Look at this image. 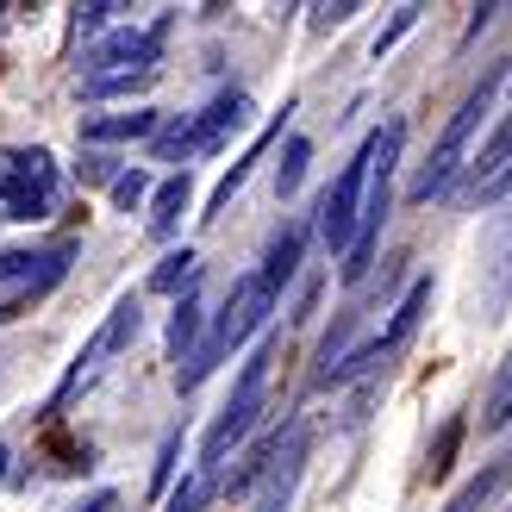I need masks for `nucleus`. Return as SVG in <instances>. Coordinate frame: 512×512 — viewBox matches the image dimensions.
<instances>
[{
    "mask_svg": "<svg viewBox=\"0 0 512 512\" xmlns=\"http://www.w3.org/2000/svg\"><path fill=\"white\" fill-rule=\"evenodd\" d=\"M500 82H506V63L481 69V82L463 94V107L450 113L444 138H438V150H431V163L413 175V182H406V200H413V207H431V200L456 194V175H469V138H475V125L494 113V94H500Z\"/></svg>",
    "mask_w": 512,
    "mask_h": 512,
    "instance_id": "1",
    "label": "nucleus"
},
{
    "mask_svg": "<svg viewBox=\"0 0 512 512\" xmlns=\"http://www.w3.org/2000/svg\"><path fill=\"white\" fill-rule=\"evenodd\" d=\"M163 38H169V13H157L144 32H138V25H125V32L100 38L88 50V63H82V94L88 100H107V94L144 88L150 75H157V63H163Z\"/></svg>",
    "mask_w": 512,
    "mask_h": 512,
    "instance_id": "2",
    "label": "nucleus"
},
{
    "mask_svg": "<svg viewBox=\"0 0 512 512\" xmlns=\"http://www.w3.org/2000/svg\"><path fill=\"white\" fill-rule=\"evenodd\" d=\"M269 313H275V294L263 288V275H244L238 288H232V300L219 306L213 331L200 338V350L188 356V369H175V388H182V394H194L200 381H207V375L225 363V356H232V350L250 338V331H263V325H269Z\"/></svg>",
    "mask_w": 512,
    "mask_h": 512,
    "instance_id": "3",
    "label": "nucleus"
},
{
    "mask_svg": "<svg viewBox=\"0 0 512 512\" xmlns=\"http://www.w3.org/2000/svg\"><path fill=\"white\" fill-rule=\"evenodd\" d=\"M369 144V194H363V219H356V244L344 256V281H363L369 275V256H375V238H381V219L394 207V169H400V144H406V125L388 119L363 138Z\"/></svg>",
    "mask_w": 512,
    "mask_h": 512,
    "instance_id": "4",
    "label": "nucleus"
},
{
    "mask_svg": "<svg viewBox=\"0 0 512 512\" xmlns=\"http://www.w3.org/2000/svg\"><path fill=\"white\" fill-rule=\"evenodd\" d=\"M269 363H275V338H263V344H256V350L244 356L232 400L219 406V419L207 425V438H200V475H219L225 450H232V444L244 438V431L256 425V413H263V400H269Z\"/></svg>",
    "mask_w": 512,
    "mask_h": 512,
    "instance_id": "5",
    "label": "nucleus"
},
{
    "mask_svg": "<svg viewBox=\"0 0 512 512\" xmlns=\"http://www.w3.org/2000/svg\"><path fill=\"white\" fill-rule=\"evenodd\" d=\"M244 125H250V94H244V88H225V94H219V100H207L200 113L163 125V132H157V157H163V163L207 157V150H219L232 132H244Z\"/></svg>",
    "mask_w": 512,
    "mask_h": 512,
    "instance_id": "6",
    "label": "nucleus"
},
{
    "mask_svg": "<svg viewBox=\"0 0 512 512\" xmlns=\"http://www.w3.org/2000/svg\"><path fill=\"white\" fill-rule=\"evenodd\" d=\"M138 331H144V300H138V294H125V300L113 306V313L100 319V331H94V338L82 344V356L69 363V375L57 381V394H50V413H63V406H69L75 394H82V388H94V381L113 369V356H119L125 344H132Z\"/></svg>",
    "mask_w": 512,
    "mask_h": 512,
    "instance_id": "7",
    "label": "nucleus"
},
{
    "mask_svg": "<svg viewBox=\"0 0 512 512\" xmlns=\"http://www.w3.org/2000/svg\"><path fill=\"white\" fill-rule=\"evenodd\" d=\"M63 200V175L50 150H7L0 157V219H50Z\"/></svg>",
    "mask_w": 512,
    "mask_h": 512,
    "instance_id": "8",
    "label": "nucleus"
},
{
    "mask_svg": "<svg viewBox=\"0 0 512 512\" xmlns=\"http://www.w3.org/2000/svg\"><path fill=\"white\" fill-rule=\"evenodd\" d=\"M363 194H369V144L338 169V182H331L325 200H319V238H325L331 256H350V244H356V219H363Z\"/></svg>",
    "mask_w": 512,
    "mask_h": 512,
    "instance_id": "9",
    "label": "nucleus"
},
{
    "mask_svg": "<svg viewBox=\"0 0 512 512\" xmlns=\"http://www.w3.org/2000/svg\"><path fill=\"white\" fill-rule=\"evenodd\" d=\"M506 194H512V113L481 138V150L469 157V182L456 188V200L463 207H494Z\"/></svg>",
    "mask_w": 512,
    "mask_h": 512,
    "instance_id": "10",
    "label": "nucleus"
},
{
    "mask_svg": "<svg viewBox=\"0 0 512 512\" xmlns=\"http://www.w3.org/2000/svg\"><path fill=\"white\" fill-rule=\"evenodd\" d=\"M506 300H512V213L494 225V238H488V256H481V288H475V306H481V319H506Z\"/></svg>",
    "mask_w": 512,
    "mask_h": 512,
    "instance_id": "11",
    "label": "nucleus"
},
{
    "mask_svg": "<svg viewBox=\"0 0 512 512\" xmlns=\"http://www.w3.org/2000/svg\"><path fill=\"white\" fill-rule=\"evenodd\" d=\"M69 244H57V250H0V281H13V288L25 294V300H38L44 288H57V281L69 275Z\"/></svg>",
    "mask_w": 512,
    "mask_h": 512,
    "instance_id": "12",
    "label": "nucleus"
},
{
    "mask_svg": "<svg viewBox=\"0 0 512 512\" xmlns=\"http://www.w3.org/2000/svg\"><path fill=\"white\" fill-rule=\"evenodd\" d=\"M300 463H306V431L294 425V431H288V444H281V463L269 469V494L256 500V512H288L294 481H300Z\"/></svg>",
    "mask_w": 512,
    "mask_h": 512,
    "instance_id": "13",
    "label": "nucleus"
},
{
    "mask_svg": "<svg viewBox=\"0 0 512 512\" xmlns=\"http://www.w3.org/2000/svg\"><path fill=\"white\" fill-rule=\"evenodd\" d=\"M288 113H294V107H288ZM288 113H281V119H288ZM281 119H275V125H269V132H263V138H256L250 150H244V163H232V169H225V182L213 188V200H207V213H200V219H207V225H213V219H219L225 207H232V194H238V188L250 182V169H256V163H263V157H269V144L281 138Z\"/></svg>",
    "mask_w": 512,
    "mask_h": 512,
    "instance_id": "14",
    "label": "nucleus"
},
{
    "mask_svg": "<svg viewBox=\"0 0 512 512\" xmlns=\"http://www.w3.org/2000/svg\"><path fill=\"white\" fill-rule=\"evenodd\" d=\"M300 250H306V225H288V232H281V238L269 244L263 269H256V275H263V288H269L275 300H281V288L294 281V269H300Z\"/></svg>",
    "mask_w": 512,
    "mask_h": 512,
    "instance_id": "15",
    "label": "nucleus"
},
{
    "mask_svg": "<svg viewBox=\"0 0 512 512\" xmlns=\"http://www.w3.org/2000/svg\"><path fill=\"white\" fill-rule=\"evenodd\" d=\"M200 325H207V306H200V294H182V300H175V319H169V356H175V369H188V356L200 350Z\"/></svg>",
    "mask_w": 512,
    "mask_h": 512,
    "instance_id": "16",
    "label": "nucleus"
},
{
    "mask_svg": "<svg viewBox=\"0 0 512 512\" xmlns=\"http://www.w3.org/2000/svg\"><path fill=\"white\" fill-rule=\"evenodd\" d=\"M188 200H194V182H188V169H182V175H169V182H163L157 194H150V232H157V238H169L175 225H182Z\"/></svg>",
    "mask_w": 512,
    "mask_h": 512,
    "instance_id": "17",
    "label": "nucleus"
},
{
    "mask_svg": "<svg viewBox=\"0 0 512 512\" xmlns=\"http://www.w3.org/2000/svg\"><path fill=\"white\" fill-rule=\"evenodd\" d=\"M506 481H512V456H506V463H488L481 475H469L463 488L450 494V506H444V512H481V506H488V500L506 488Z\"/></svg>",
    "mask_w": 512,
    "mask_h": 512,
    "instance_id": "18",
    "label": "nucleus"
},
{
    "mask_svg": "<svg viewBox=\"0 0 512 512\" xmlns=\"http://www.w3.org/2000/svg\"><path fill=\"white\" fill-rule=\"evenodd\" d=\"M163 132V119L157 113H113V119H88L82 125V138L88 144H113V138H157Z\"/></svg>",
    "mask_w": 512,
    "mask_h": 512,
    "instance_id": "19",
    "label": "nucleus"
},
{
    "mask_svg": "<svg viewBox=\"0 0 512 512\" xmlns=\"http://www.w3.org/2000/svg\"><path fill=\"white\" fill-rule=\"evenodd\" d=\"M194 281H200V256L194 250H169L157 269H150V294H194Z\"/></svg>",
    "mask_w": 512,
    "mask_h": 512,
    "instance_id": "20",
    "label": "nucleus"
},
{
    "mask_svg": "<svg viewBox=\"0 0 512 512\" xmlns=\"http://www.w3.org/2000/svg\"><path fill=\"white\" fill-rule=\"evenodd\" d=\"M306 163H313V144H306V138H288V144H281V163H275V194H281V200L300 194Z\"/></svg>",
    "mask_w": 512,
    "mask_h": 512,
    "instance_id": "21",
    "label": "nucleus"
},
{
    "mask_svg": "<svg viewBox=\"0 0 512 512\" xmlns=\"http://www.w3.org/2000/svg\"><path fill=\"white\" fill-rule=\"evenodd\" d=\"M481 425H488V431H506V425H512V363L494 375L488 406H481Z\"/></svg>",
    "mask_w": 512,
    "mask_h": 512,
    "instance_id": "22",
    "label": "nucleus"
},
{
    "mask_svg": "<svg viewBox=\"0 0 512 512\" xmlns=\"http://www.w3.org/2000/svg\"><path fill=\"white\" fill-rule=\"evenodd\" d=\"M456 444H463V419H444L438 444H431V456H425V475H431V481H444V475H450V456H456Z\"/></svg>",
    "mask_w": 512,
    "mask_h": 512,
    "instance_id": "23",
    "label": "nucleus"
},
{
    "mask_svg": "<svg viewBox=\"0 0 512 512\" xmlns=\"http://www.w3.org/2000/svg\"><path fill=\"white\" fill-rule=\"evenodd\" d=\"M356 13V0H319V7H306V25H313V32H338V25H350Z\"/></svg>",
    "mask_w": 512,
    "mask_h": 512,
    "instance_id": "24",
    "label": "nucleus"
},
{
    "mask_svg": "<svg viewBox=\"0 0 512 512\" xmlns=\"http://www.w3.org/2000/svg\"><path fill=\"white\" fill-rule=\"evenodd\" d=\"M419 13H425V7H400L388 25H381V32H375V57H388V50H394V44H400V38L419 25Z\"/></svg>",
    "mask_w": 512,
    "mask_h": 512,
    "instance_id": "25",
    "label": "nucleus"
},
{
    "mask_svg": "<svg viewBox=\"0 0 512 512\" xmlns=\"http://www.w3.org/2000/svg\"><path fill=\"white\" fill-rule=\"evenodd\" d=\"M175 463H182V431H169V438H163L157 475H150V494H169V481H175Z\"/></svg>",
    "mask_w": 512,
    "mask_h": 512,
    "instance_id": "26",
    "label": "nucleus"
},
{
    "mask_svg": "<svg viewBox=\"0 0 512 512\" xmlns=\"http://www.w3.org/2000/svg\"><path fill=\"white\" fill-rule=\"evenodd\" d=\"M207 488H213V475H188V481H182V494H169L163 512H200V506H207Z\"/></svg>",
    "mask_w": 512,
    "mask_h": 512,
    "instance_id": "27",
    "label": "nucleus"
},
{
    "mask_svg": "<svg viewBox=\"0 0 512 512\" xmlns=\"http://www.w3.org/2000/svg\"><path fill=\"white\" fill-rule=\"evenodd\" d=\"M144 194H150V175H144V169H125V175H119V182H113V200H119V207H125V213H132V207H138V200H144Z\"/></svg>",
    "mask_w": 512,
    "mask_h": 512,
    "instance_id": "28",
    "label": "nucleus"
},
{
    "mask_svg": "<svg viewBox=\"0 0 512 512\" xmlns=\"http://www.w3.org/2000/svg\"><path fill=\"white\" fill-rule=\"evenodd\" d=\"M113 13H125V7H113V0H94V7H75V32H100Z\"/></svg>",
    "mask_w": 512,
    "mask_h": 512,
    "instance_id": "29",
    "label": "nucleus"
},
{
    "mask_svg": "<svg viewBox=\"0 0 512 512\" xmlns=\"http://www.w3.org/2000/svg\"><path fill=\"white\" fill-rule=\"evenodd\" d=\"M19 306H25V294H19V300H0V325H7V319H19Z\"/></svg>",
    "mask_w": 512,
    "mask_h": 512,
    "instance_id": "30",
    "label": "nucleus"
},
{
    "mask_svg": "<svg viewBox=\"0 0 512 512\" xmlns=\"http://www.w3.org/2000/svg\"><path fill=\"white\" fill-rule=\"evenodd\" d=\"M7 463H13V450H7V444H0V481H7Z\"/></svg>",
    "mask_w": 512,
    "mask_h": 512,
    "instance_id": "31",
    "label": "nucleus"
}]
</instances>
